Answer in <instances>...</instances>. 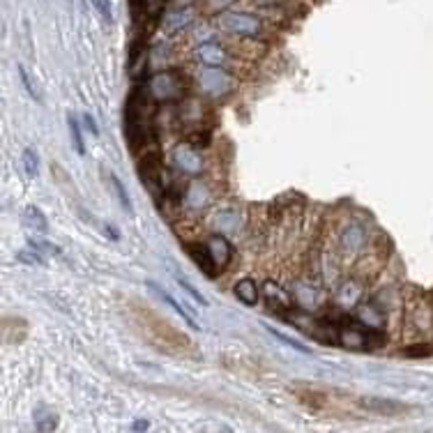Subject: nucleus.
Returning a JSON list of instances; mask_svg holds the SVG:
<instances>
[{
    "label": "nucleus",
    "instance_id": "obj_1",
    "mask_svg": "<svg viewBox=\"0 0 433 433\" xmlns=\"http://www.w3.org/2000/svg\"><path fill=\"white\" fill-rule=\"evenodd\" d=\"M150 95L155 99H160V102H173V99H178L182 95V90H185V79L180 77L178 72H160L155 74L153 79H150Z\"/></svg>",
    "mask_w": 433,
    "mask_h": 433
},
{
    "label": "nucleus",
    "instance_id": "obj_2",
    "mask_svg": "<svg viewBox=\"0 0 433 433\" xmlns=\"http://www.w3.org/2000/svg\"><path fill=\"white\" fill-rule=\"evenodd\" d=\"M138 173H141L143 185L153 191L155 196H160L162 187H164V166L160 162V155L153 153V155L143 157V162L138 164Z\"/></svg>",
    "mask_w": 433,
    "mask_h": 433
},
{
    "label": "nucleus",
    "instance_id": "obj_3",
    "mask_svg": "<svg viewBox=\"0 0 433 433\" xmlns=\"http://www.w3.org/2000/svg\"><path fill=\"white\" fill-rule=\"evenodd\" d=\"M198 83H201V88L205 90L207 95H214V97L216 95H226L228 90L233 88V79L219 67L201 70V74H198Z\"/></svg>",
    "mask_w": 433,
    "mask_h": 433
},
{
    "label": "nucleus",
    "instance_id": "obj_4",
    "mask_svg": "<svg viewBox=\"0 0 433 433\" xmlns=\"http://www.w3.org/2000/svg\"><path fill=\"white\" fill-rule=\"evenodd\" d=\"M221 26L233 35H256L261 30V21L245 12H228L221 16Z\"/></svg>",
    "mask_w": 433,
    "mask_h": 433
},
{
    "label": "nucleus",
    "instance_id": "obj_5",
    "mask_svg": "<svg viewBox=\"0 0 433 433\" xmlns=\"http://www.w3.org/2000/svg\"><path fill=\"white\" fill-rule=\"evenodd\" d=\"M173 162H176L178 169L182 173H187V176H198L203 169L201 155H198L191 146H178L176 153H173Z\"/></svg>",
    "mask_w": 433,
    "mask_h": 433
},
{
    "label": "nucleus",
    "instance_id": "obj_6",
    "mask_svg": "<svg viewBox=\"0 0 433 433\" xmlns=\"http://www.w3.org/2000/svg\"><path fill=\"white\" fill-rule=\"evenodd\" d=\"M205 245H207V249H210V256H212V261H214L216 272H221L231 263V258H233L231 243L224 235H212Z\"/></svg>",
    "mask_w": 433,
    "mask_h": 433
},
{
    "label": "nucleus",
    "instance_id": "obj_7",
    "mask_svg": "<svg viewBox=\"0 0 433 433\" xmlns=\"http://www.w3.org/2000/svg\"><path fill=\"white\" fill-rule=\"evenodd\" d=\"M196 58L201 60L205 67H221L226 63V49L216 41H203L201 46L196 49Z\"/></svg>",
    "mask_w": 433,
    "mask_h": 433
},
{
    "label": "nucleus",
    "instance_id": "obj_8",
    "mask_svg": "<svg viewBox=\"0 0 433 433\" xmlns=\"http://www.w3.org/2000/svg\"><path fill=\"white\" fill-rule=\"evenodd\" d=\"M263 295L268 299V304L272 309H293V295L288 293L286 288H281L279 284H274V281H265L263 286Z\"/></svg>",
    "mask_w": 433,
    "mask_h": 433
},
{
    "label": "nucleus",
    "instance_id": "obj_9",
    "mask_svg": "<svg viewBox=\"0 0 433 433\" xmlns=\"http://www.w3.org/2000/svg\"><path fill=\"white\" fill-rule=\"evenodd\" d=\"M362 406L371 413L385 415V418H396V415H403L411 411L408 406L399 403V401H389V399H364Z\"/></svg>",
    "mask_w": 433,
    "mask_h": 433
},
{
    "label": "nucleus",
    "instance_id": "obj_10",
    "mask_svg": "<svg viewBox=\"0 0 433 433\" xmlns=\"http://www.w3.org/2000/svg\"><path fill=\"white\" fill-rule=\"evenodd\" d=\"M185 249H187V254H189L191 261H194V263L198 265V268H201V270L207 274V277H212V274L216 272V268H214V261H212L210 249H207V245H201V243H187Z\"/></svg>",
    "mask_w": 433,
    "mask_h": 433
},
{
    "label": "nucleus",
    "instance_id": "obj_11",
    "mask_svg": "<svg viewBox=\"0 0 433 433\" xmlns=\"http://www.w3.org/2000/svg\"><path fill=\"white\" fill-rule=\"evenodd\" d=\"M148 288H150V290H153V293H155L157 297H160V299H162V302H166V304H169V306H171V309H173V311H176V314L180 316V318H182V321H185V323L189 325V328H194V330H198V325H196V321H194V316H191V314H189V311L185 309V304H182V306H180V304L176 302V299H173V297H171L169 293H164V290H162L160 286H157V284H153V281H148Z\"/></svg>",
    "mask_w": 433,
    "mask_h": 433
},
{
    "label": "nucleus",
    "instance_id": "obj_12",
    "mask_svg": "<svg viewBox=\"0 0 433 433\" xmlns=\"http://www.w3.org/2000/svg\"><path fill=\"white\" fill-rule=\"evenodd\" d=\"M191 21H194V12H191L189 7H185V10L166 14L164 28H166L169 35H173V32H180V30H185L187 26H191Z\"/></svg>",
    "mask_w": 433,
    "mask_h": 433
},
{
    "label": "nucleus",
    "instance_id": "obj_13",
    "mask_svg": "<svg viewBox=\"0 0 433 433\" xmlns=\"http://www.w3.org/2000/svg\"><path fill=\"white\" fill-rule=\"evenodd\" d=\"M364 243H366V233L360 224H351V226L344 231V235H341V245H344L348 252H360Z\"/></svg>",
    "mask_w": 433,
    "mask_h": 433
},
{
    "label": "nucleus",
    "instance_id": "obj_14",
    "mask_svg": "<svg viewBox=\"0 0 433 433\" xmlns=\"http://www.w3.org/2000/svg\"><path fill=\"white\" fill-rule=\"evenodd\" d=\"M258 286L254 279H240L235 284V297L247 306H254L258 302Z\"/></svg>",
    "mask_w": 433,
    "mask_h": 433
},
{
    "label": "nucleus",
    "instance_id": "obj_15",
    "mask_svg": "<svg viewBox=\"0 0 433 433\" xmlns=\"http://www.w3.org/2000/svg\"><path fill=\"white\" fill-rule=\"evenodd\" d=\"M23 226L35 233H41V235L49 233V221H46V216L41 214L39 207H26V212H23Z\"/></svg>",
    "mask_w": 433,
    "mask_h": 433
},
{
    "label": "nucleus",
    "instance_id": "obj_16",
    "mask_svg": "<svg viewBox=\"0 0 433 433\" xmlns=\"http://www.w3.org/2000/svg\"><path fill=\"white\" fill-rule=\"evenodd\" d=\"M146 63H148V46H134V51L129 56V74L134 79H138L141 74L146 72Z\"/></svg>",
    "mask_w": 433,
    "mask_h": 433
},
{
    "label": "nucleus",
    "instance_id": "obj_17",
    "mask_svg": "<svg viewBox=\"0 0 433 433\" xmlns=\"http://www.w3.org/2000/svg\"><path fill=\"white\" fill-rule=\"evenodd\" d=\"M339 341H341V344H344L346 348H366L364 330H355V328L341 330V332H339Z\"/></svg>",
    "mask_w": 433,
    "mask_h": 433
},
{
    "label": "nucleus",
    "instance_id": "obj_18",
    "mask_svg": "<svg viewBox=\"0 0 433 433\" xmlns=\"http://www.w3.org/2000/svg\"><path fill=\"white\" fill-rule=\"evenodd\" d=\"M357 318H360L362 323H366V325H371V328H382V314L373 304H360Z\"/></svg>",
    "mask_w": 433,
    "mask_h": 433
},
{
    "label": "nucleus",
    "instance_id": "obj_19",
    "mask_svg": "<svg viewBox=\"0 0 433 433\" xmlns=\"http://www.w3.org/2000/svg\"><path fill=\"white\" fill-rule=\"evenodd\" d=\"M265 330L270 332V335L274 337V339H279L281 344L284 346H288V348H295L297 353H304V355H309V348H306L304 344H299L297 339H293V337H286L284 332H279V330H274V328H270V325H265Z\"/></svg>",
    "mask_w": 433,
    "mask_h": 433
},
{
    "label": "nucleus",
    "instance_id": "obj_20",
    "mask_svg": "<svg viewBox=\"0 0 433 433\" xmlns=\"http://www.w3.org/2000/svg\"><path fill=\"white\" fill-rule=\"evenodd\" d=\"M23 169H26V176L28 178H37V173H39V166H37V153L35 150H30L26 148L23 150Z\"/></svg>",
    "mask_w": 433,
    "mask_h": 433
},
{
    "label": "nucleus",
    "instance_id": "obj_21",
    "mask_svg": "<svg viewBox=\"0 0 433 433\" xmlns=\"http://www.w3.org/2000/svg\"><path fill=\"white\" fill-rule=\"evenodd\" d=\"M216 226H219V231L224 233H231L238 228V214L235 212H219L216 214Z\"/></svg>",
    "mask_w": 433,
    "mask_h": 433
},
{
    "label": "nucleus",
    "instance_id": "obj_22",
    "mask_svg": "<svg viewBox=\"0 0 433 433\" xmlns=\"http://www.w3.org/2000/svg\"><path fill=\"white\" fill-rule=\"evenodd\" d=\"M176 284L180 286V290H185V293H187V295H189L191 299H194L196 304H201V306H207V299H205V297H203L201 293H198V290H196L194 286H191L187 279H182V277H178V274H176Z\"/></svg>",
    "mask_w": 433,
    "mask_h": 433
},
{
    "label": "nucleus",
    "instance_id": "obj_23",
    "mask_svg": "<svg viewBox=\"0 0 433 433\" xmlns=\"http://www.w3.org/2000/svg\"><path fill=\"white\" fill-rule=\"evenodd\" d=\"M187 203L194 205V207H201L207 203V191L201 185H191L189 194H187Z\"/></svg>",
    "mask_w": 433,
    "mask_h": 433
},
{
    "label": "nucleus",
    "instance_id": "obj_24",
    "mask_svg": "<svg viewBox=\"0 0 433 433\" xmlns=\"http://www.w3.org/2000/svg\"><path fill=\"white\" fill-rule=\"evenodd\" d=\"M16 258H19L21 263L32 265V268H35V265H44V261H41V254L37 252V249H32V247H28V249H21V252L16 254Z\"/></svg>",
    "mask_w": 433,
    "mask_h": 433
},
{
    "label": "nucleus",
    "instance_id": "obj_25",
    "mask_svg": "<svg viewBox=\"0 0 433 433\" xmlns=\"http://www.w3.org/2000/svg\"><path fill=\"white\" fill-rule=\"evenodd\" d=\"M70 131H72V141H74V148H77V153L86 155V146H83V136H81L79 122H77V118H72V115H70Z\"/></svg>",
    "mask_w": 433,
    "mask_h": 433
},
{
    "label": "nucleus",
    "instance_id": "obj_26",
    "mask_svg": "<svg viewBox=\"0 0 433 433\" xmlns=\"http://www.w3.org/2000/svg\"><path fill=\"white\" fill-rule=\"evenodd\" d=\"M360 293H362V290L357 288V286H353V290L348 293V286H346V288L339 293V302L346 304V306H353V304H357V299H360Z\"/></svg>",
    "mask_w": 433,
    "mask_h": 433
},
{
    "label": "nucleus",
    "instance_id": "obj_27",
    "mask_svg": "<svg viewBox=\"0 0 433 433\" xmlns=\"http://www.w3.org/2000/svg\"><path fill=\"white\" fill-rule=\"evenodd\" d=\"M30 247H32V249H37V252H39V254H44V256H56L58 252H60V249H58L56 245L44 243V240H30Z\"/></svg>",
    "mask_w": 433,
    "mask_h": 433
},
{
    "label": "nucleus",
    "instance_id": "obj_28",
    "mask_svg": "<svg viewBox=\"0 0 433 433\" xmlns=\"http://www.w3.org/2000/svg\"><path fill=\"white\" fill-rule=\"evenodd\" d=\"M111 185H113V189H115V194H118L120 203L131 212V203H129V198H127V191H124V187H122V182H120L118 178H115V176H111Z\"/></svg>",
    "mask_w": 433,
    "mask_h": 433
},
{
    "label": "nucleus",
    "instance_id": "obj_29",
    "mask_svg": "<svg viewBox=\"0 0 433 433\" xmlns=\"http://www.w3.org/2000/svg\"><path fill=\"white\" fill-rule=\"evenodd\" d=\"M164 5H166V0H143V10H146L148 16L162 14V12H164Z\"/></svg>",
    "mask_w": 433,
    "mask_h": 433
},
{
    "label": "nucleus",
    "instance_id": "obj_30",
    "mask_svg": "<svg viewBox=\"0 0 433 433\" xmlns=\"http://www.w3.org/2000/svg\"><path fill=\"white\" fill-rule=\"evenodd\" d=\"M233 3H235V0H205V5H207V10L210 12H221Z\"/></svg>",
    "mask_w": 433,
    "mask_h": 433
},
{
    "label": "nucleus",
    "instance_id": "obj_31",
    "mask_svg": "<svg viewBox=\"0 0 433 433\" xmlns=\"http://www.w3.org/2000/svg\"><path fill=\"white\" fill-rule=\"evenodd\" d=\"M207 143H210V136H207V134H191L189 136V146L191 148H207Z\"/></svg>",
    "mask_w": 433,
    "mask_h": 433
},
{
    "label": "nucleus",
    "instance_id": "obj_32",
    "mask_svg": "<svg viewBox=\"0 0 433 433\" xmlns=\"http://www.w3.org/2000/svg\"><path fill=\"white\" fill-rule=\"evenodd\" d=\"M95 7L99 10V14L104 16V19L111 21V3H108V0H95Z\"/></svg>",
    "mask_w": 433,
    "mask_h": 433
},
{
    "label": "nucleus",
    "instance_id": "obj_33",
    "mask_svg": "<svg viewBox=\"0 0 433 433\" xmlns=\"http://www.w3.org/2000/svg\"><path fill=\"white\" fill-rule=\"evenodd\" d=\"M19 74H21V81H23V86H26V90H28V93H30L32 97H37V93H35V88H32V83H30V79H28L26 70H23V67H19Z\"/></svg>",
    "mask_w": 433,
    "mask_h": 433
},
{
    "label": "nucleus",
    "instance_id": "obj_34",
    "mask_svg": "<svg viewBox=\"0 0 433 433\" xmlns=\"http://www.w3.org/2000/svg\"><path fill=\"white\" fill-rule=\"evenodd\" d=\"M431 348L429 346H418V348H408L406 355H429Z\"/></svg>",
    "mask_w": 433,
    "mask_h": 433
},
{
    "label": "nucleus",
    "instance_id": "obj_35",
    "mask_svg": "<svg viewBox=\"0 0 433 433\" xmlns=\"http://www.w3.org/2000/svg\"><path fill=\"white\" fill-rule=\"evenodd\" d=\"M83 120H86V127L93 131V134H99V129H97V124H95V120H93V115H86Z\"/></svg>",
    "mask_w": 433,
    "mask_h": 433
},
{
    "label": "nucleus",
    "instance_id": "obj_36",
    "mask_svg": "<svg viewBox=\"0 0 433 433\" xmlns=\"http://www.w3.org/2000/svg\"><path fill=\"white\" fill-rule=\"evenodd\" d=\"M150 427V424L146 422V420H138L136 424H134V431H146Z\"/></svg>",
    "mask_w": 433,
    "mask_h": 433
}]
</instances>
